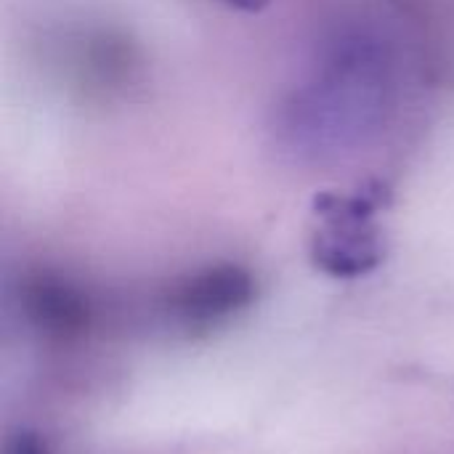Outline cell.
Returning <instances> with one entry per match:
<instances>
[{
	"mask_svg": "<svg viewBox=\"0 0 454 454\" xmlns=\"http://www.w3.org/2000/svg\"><path fill=\"white\" fill-rule=\"evenodd\" d=\"M391 59L370 32L333 40L309 80L279 109L277 133L298 157H335L367 144L391 112Z\"/></svg>",
	"mask_w": 454,
	"mask_h": 454,
	"instance_id": "cell-1",
	"label": "cell"
},
{
	"mask_svg": "<svg viewBox=\"0 0 454 454\" xmlns=\"http://www.w3.org/2000/svg\"><path fill=\"white\" fill-rule=\"evenodd\" d=\"M386 205L388 189L383 184H367L351 194H317V226L311 234L314 266L340 279H354L375 271L386 253L375 215Z\"/></svg>",
	"mask_w": 454,
	"mask_h": 454,
	"instance_id": "cell-2",
	"label": "cell"
},
{
	"mask_svg": "<svg viewBox=\"0 0 454 454\" xmlns=\"http://www.w3.org/2000/svg\"><path fill=\"white\" fill-rule=\"evenodd\" d=\"M255 301V279L237 263L207 266L170 293V311L194 327L218 325Z\"/></svg>",
	"mask_w": 454,
	"mask_h": 454,
	"instance_id": "cell-3",
	"label": "cell"
},
{
	"mask_svg": "<svg viewBox=\"0 0 454 454\" xmlns=\"http://www.w3.org/2000/svg\"><path fill=\"white\" fill-rule=\"evenodd\" d=\"M24 311L37 330L51 338H74L85 333L90 309L85 295L67 279L37 274L24 285Z\"/></svg>",
	"mask_w": 454,
	"mask_h": 454,
	"instance_id": "cell-4",
	"label": "cell"
},
{
	"mask_svg": "<svg viewBox=\"0 0 454 454\" xmlns=\"http://www.w3.org/2000/svg\"><path fill=\"white\" fill-rule=\"evenodd\" d=\"M8 454H48L45 452V444L35 436V434H19L11 444Z\"/></svg>",
	"mask_w": 454,
	"mask_h": 454,
	"instance_id": "cell-5",
	"label": "cell"
},
{
	"mask_svg": "<svg viewBox=\"0 0 454 454\" xmlns=\"http://www.w3.org/2000/svg\"><path fill=\"white\" fill-rule=\"evenodd\" d=\"M231 3L234 8H242V11H261L269 0H226Z\"/></svg>",
	"mask_w": 454,
	"mask_h": 454,
	"instance_id": "cell-6",
	"label": "cell"
}]
</instances>
